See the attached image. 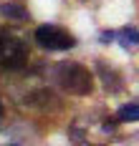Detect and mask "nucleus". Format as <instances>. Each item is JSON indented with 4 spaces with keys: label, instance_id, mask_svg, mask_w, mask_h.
<instances>
[{
    "label": "nucleus",
    "instance_id": "obj_2",
    "mask_svg": "<svg viewBox=\"0 0 139 146\" xmlns=\"http://www.w3.org/2000/svg\"><path fill=\"white\" fill-rule=\"evenodd\" d=\"M28 63V45L10 30H0V68L18 71Z\"/></svg>",
    "mask_w": 139,
    "mask_h": 146
},
{
    "label": "nucleus",
    "instance_id": "obj_6",
    "mask_svg": "<svg viewBox=\"0 0 139 146\" xmlns=\"http://www.w3.org/2000/svg\"><path fill=\"white\" fill-rule=\"evenodd\" d=\"M99 71H101V81H104V86H106V91H111V93H116L119 88L124 86L122 78H119V73L111 71L106 63H99Z\"/></svg>",
    "mask_w": 139,
    "mask_h": 146
},
{
    "label": "nucleus",
    "instance_id": "obj_8",
    "mask_svg": "<svg viewBox=\"0 0 139 146\" xmlns=\"http://www.w3.org/2000/svg\"><path fill=\"white\" fill-rule=\"evenodd\" d=\"M3 118H5V106H3V101H0V123H3Z\"/></svg>",
    "mask_w": 139,
    "mask_h": 146
},
{
    "label": "nucleus",
    "instance_id": "obj_5",
    "mask_svg": "<svg viewBox=\"0 0 139 146\" xmlns=\"http://www.w3.org/2000/svg\"><path fill=\"white\" fill-rule=\"evenodd\" d=\"M0 15L10 18V20H28V8L23 3H3L0 5Z\"/></svg>",
    "mask_w": 139,
    "mask_h": 146
},
{
    "label": "nucleus",
    "instance_id": "obj_3",
    "mask_svg": "<svg viewBox=\"0 0 139 146\" xmlns=\"http://www.w3.org/2000/svg\"><path fill=\"white\" fill-rule=\"evenodd\" d=\"M35 43L43 50H68L76 45V38L61 25H38L35 28Z\"/></svg>",
    "mask_w": 139,
    "mask_h": 146
},
{
    "label": "nucleus",
    "instance_id": "obj_7",
    "mask_svg": "<svg viewBox=\"0 0 139 146\" xmlns=\"http://www.w3.org/2000/svg\"><path fill=\"white\" fill-rule=\"evenodd\" d=\"M119 121H139V103H126L116 111Z\"/></svg>",
    "mask_w": 139,
    "mask_h": 146
},
{
    "label": "nucleus",
    "instance_id": "obj_4",
    "mask_svg": "<svg viewBox=\"0 0 139 146\" xmlns=\"http://www.w3.org/2000/svg\"><path fill=\"white\" fill-rule=\"evenodd\" d=\"M101 40H116L124 48H132V45H139V30L137 28H122L116 33L106 30V35H101Z\"/></svg>",
    "mask_w": 139,
    "mask_h": 146
},
{
    "label": "nucleus",
    "instance_id": "obj_1",
    "mask_svg": "<svg viewBox=\"0 0 139 146\" xmlns=\"http://www.w3.org/2000/svg\"><path fill=\"white\" fill-rule=\"evenodd\" d=\"M53 81L63 93H71V96H89L94 91V73L74 60H63L53 66Z\"/></svg>",
    "mask_w": 139,
    "mask_h": 146
}]
</instances>
